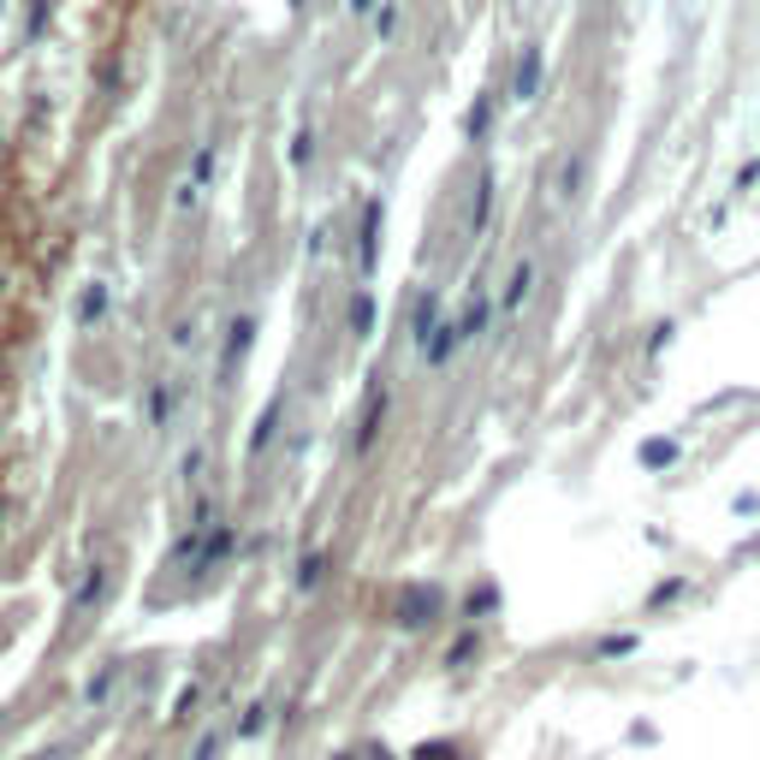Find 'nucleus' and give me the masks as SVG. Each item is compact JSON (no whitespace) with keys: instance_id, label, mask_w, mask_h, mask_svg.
I'll return each mask as SVG.
<instances>
[{"instance_id":"nucleus-1","label":"nucleus","mask_w":760,"mask_h":760,"mask_svg":"<svg viewBox=\"0 0 760 760\" xmlns=\"http://www.w3.org/2000/svg\"><path fill=\"white\" fill-rule=\"evenodd\" d=\"M529 286H535V261H517V273H511V286H505V303H500V310H505V315H517L523 303H529Z\"/></svg>"},{"instance_id":"nucleus-2","label":"nucleus","mask_w":760,"mask_h":760,"mask_svg":"<svg viewBox=\"0 0 760 760\" xmlns=\"http://www.w3.org/2000/svg\"><path fill=\"white\" fill-rule=\"evenodd\" d=\"M280 411H286V399H273L268 411L256 416V434H250V458H261V446L273 440V428H280Z\"/></svg>"},{"instance_id":"nucleus-3","label":"nucleus","mask_w":760,"mask_h":760,"mask_svg":"<svg viewBox=\"0 0 760 760\" xmlns=\"http://www.w3.org/2000/svg\"><path fill=\"white\" fill-rule=\"evenodd\" d=\"M535 78H540V48H523V60H517V101L535 96Z\"/></svg>"},{"instance_id":"nucleus-4","label":"nucleus","mask_w":760,"mask_h":760,"mask_svg":"<svg viewBox=\"0 0 760 760\" xmlns=\"http://www.w3.org/2000/svg\"><path fill=\"white\" fill-rule=\"evenodd\" d=\"M172 411H179V387H155V392H149V416H155V428H167Z\"/></svg>"},{"instance_id":"nucleus-5","label":"nucleus","mask_w":760,"mask_h":760,"mask_svg":"<svg viewBox=\"0 0 760 760\" xmlns=\"http://www.w3.org/2000/svg\"><path fill=\"white\" fill-rule=\"evenodd\" d=\"M101 577H108V570H101V565H90V577H83V589L71 594V612H83V606L96 601V594H101Z\"/></svg>"},{"instance_id":"nucleus-6","label":"nucleus","mask_w":760,"mask_h":760,"mask_svg":"<svg viewBox=\"0 0 760 760\" xmlns=\"http://www.w3.org/2000/svg\"><path fill=\"white\" fill-rule=\"evenodd\" d=\"M298 582H303V589H315V582H321V552H303V565H298Z\"/></svg>"},{"instance_id":"nucleus-7","label":"nucleus","mask_w":760,"mask_h":760,"mask_svg":"<svg viewBox=\"0 0 760 760\" xmlns=\"http://www.w3.org/2000/svg\"><path fill=\"white\" fill-rule=\"evenodd\" d=\"M350 327H357V333L375 327V303H369V298H357V310H350Z\"/></svg>"}]
</instances>
